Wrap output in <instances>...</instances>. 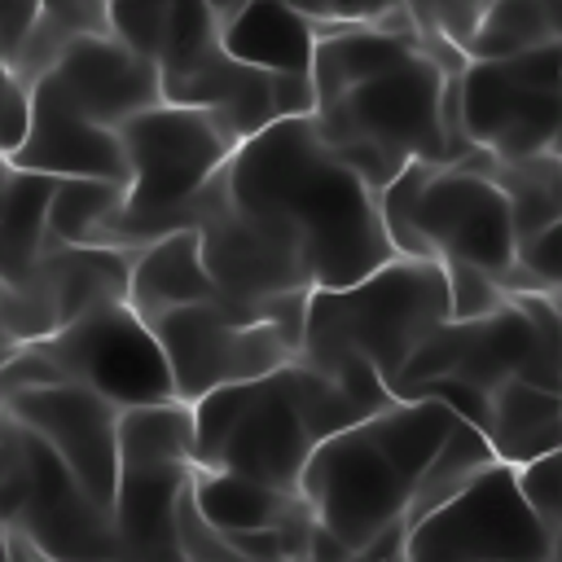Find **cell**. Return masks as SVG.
I'll return each instance as SVG.
<instances>
[{
  "label": "cell",
  "mask_w": 562,
  "mask_h": 562,
  "mask_svg": "<svg viewBox=\"0 0 562 562\" xmlns=\"http://www.w3.org/2000/svg\"><path fill=\"white\" fill-rule=\"evenodd\" d=\"M35 347L48 356V364L61 373V382L83 386L114 408L176 400L158 338L127 303H105V307L70 321L66 329L40 338Z\"/></svg>",
  "instance_id": "11"
},
{
  "label": "cell",
  "mask_w": 562,
  "mask_h": 562,
  "mask_svg": "<svg viewBox=\"0 0 562 562\" xmlns=\"http://www.w3.org/2000/svg\"><path fill=\"white\" fill-rule=\"evenodd\" d=\"M13 171H40L53 180H110L127 184V158L119 132L97 127L57 101L31 92V123L22 145L4 158Z\"/></svg>",
  "instance_id": "17"
},
{
  "label": "cell",
  "mask_w": 562,
  "mask_h": 562,
  "mask_svg": "<svg viewBox=\"0 0 562 562\" xmlns=\"http://www.w3.org/2000/svg\"><path fill=\"white\" fill-rule=\"evenodd\" d=\"M531 360H536L531 321H527V312L514 299H505L492 316H479V321H443L408 356V364L400 369V378L391 386V400L404 386H417L426 378H452V382H465V386L492 395L505 378H527L531 373Z\"/></svg>",
  "instance_id": "15"
},
{
  "label": "cell",
  "mask_w": 562,
  "mask_h": 562,
  "mask_svg": "<svg viewBox=\"0 0 562 562\" xmlns=\"http://www.w3.org/2000/svg\"><path fill=\"white\" fill-rule=\"evenodd\" d=\"M57 180L40 176V171H13L4 176V193H0V250H4V272L0 281H13L22 268H31V259L44 250V220H48V202H53Z\"/></svg>",
  "instance_id": "25"
},
{
  "label": "cell",
  "mask_w": 562,
  "mask_h": 562,
  "mask_svg": "<svg viewBox=\"0 0 562 562\" xmlns=\"http://www.w3.org/2000/svg\"><path fill=\"white\" fill-rule=\"evenodd\" d=\"M553 158H562V114H558V127H553V145H549Z\"/></svg>",
  "instance_id": "35"
},
{
  "label": "cell",
  "mask_w": 562,
  "mask_h": 562,
  "mask_svg": "<svg viewBox=\"0 0 562 562\" xmlns=\"http://www.w3.org/2000/svg\"><path fill=\"white\" fill-rule=\"evenodd\" d=\"M544 299H549V303H553V312H558V321H562V290H549V294H544Z\"/></svg>",
  "instance_id": "37"
},
{
  "label": "cell",
  "mask_w": 562,
  "mask_h": 562,
  "mask_svg": "<svg viewBox=\"0 0 562 562\" xmlns=\"http://www.w3.org/2000/svg\"><path fill=\"white\" fill-rule=\"evenodd\" d=\"M448 321L443 268L435 259H391L342 290H312L303 307V364L334 373L364 360L391 391L408 356Z\"/></svg>",
  "instance_id": "5"
},
{
  "label": "cell",
  "mask_w": 562,
  "mask_h": 562,
  "mask_svg": "<svg viewBox=\"0 0 562 562\" xmlns=\"http://www.w3.org/2000/svg\"><path fill=\"white\" fill-rule=\"evenodd\" d=\"M132 250L119 246H44L31 268L0 281V325L9 347L40 342L70 321L127 299Z\"/></svg>",
  "instance_id": "13"
},
{
  "label": "cell",
  "mask_w": 562,
  "mask_h": 562,
  "mask_svg": "<svg viewBox=\"0 0 562 562\" xmlns=\"http://www.w3.org/2000/svg\"><path fill=\"white\" fill-rule=\"evenodd\" d=\"M4 487H0V536H18L40 562H101L114 544L110 509H101L79 479L44 448L31 430L9 422L0 435Z\"/></svg>",
  "instance_id": "7"
},
{
  "label": "cell",
  "mask_w": 562,
  "mask_h": 562,
  "mask_svg": "<svg viewBox=\"0 0 562 562\" xmlns=\"http://www.w3.org/2000/svg\"><path fill=\"white\" fill-rule=\"evenodd\" d=\"M119 206H123V184L57 180L44 220V246H105Z\"/></svg>",
  "instance_id": "26"
},
{
  "label": "cell",
  "mask_w": 562,
  "mask_h": 562,
  "mask_svg": "<svg viewBox=\"0 0 562 562\" xmlns=\"http://www.w3.org/2000/svg\"><path fill=\"white\" fill-rule=\"evenodd\" d=\"M518 487H522L527 505L544 518V527H553L562 536V443L549 457L522 465L518 470Z\"/></svg>",
  "instance_id": "29"
},
{
  "label": "cell",
  "mask_w": 562,
  "mask_h": 562,
  "mask_svg": "<svg viewBox=\"0 0 562 562\" xmlns=\"http://www.w3.org/2000/svg\"><path fill=\"white\" fill-rule=\"evenodd\" d=\"M4 176H9V162H4V154H0V193H4Z\"/></svg>",
  "instance_id": "39"
},
{
  "label": "cell",
  "mask_w": 562,
  "mask_h": 562,
  "mask_svg": "<svg viewBox=\"0 0 562 562\" xmlns=\"http://www.w3.org/2000/svg\"><path fill=\"white\" fill-rule=\"evenodd\" d=\"M193 465H119L110 522L119 549L180 544V501Z\"/></svg>",
  "instance_id": "20"
},
{
  "label": "cell",
  "mask_w": 562,
  "mask_h": 562,
  "mask_svg": "<svg viewBox=\"0 0 562 562\" xmlns=\"http://www.w3.org/2000/svg\"><path fill=\"white\" fill-rule=\"evenodd\" d=\"M465 53L417 31L408 9L364 26H321L312 48V123L373 193L408 162L452 167L479 149L461 136L457 83Z\"/></svg>",
  "instance_id": "1"
},
{
  "label": "cell",
  "mask_w": 562,
  "mask_h": 562,
  "mask_svg": "<svg viewBox=\"0 0 562 562\" xmlns=\"http://www.w3.org/2000/svg\"><path fill=\"white\" fill-rule=\"evenodd\" d=\"M540 562H562V536H558V544H553V553H549V558H540Z\"/></svg>",
  "instance_id": "38"
},
{
  "label": "cell",
  "mask_w": 562,
  "mask_h": 562,
  "mask_svg": "<svg viewBox=\"0 0 562 562\" xmlns=\"http://www.w3.org/2000/svg\"><path fill=\"white\" fill-rule=\"evenodd\" d=\"M558 531L527 505L518 470L492 461L443 505L422 514L391 562H540Z\"/></svg>",
  "instance_id": "8"
},
{
  "label": "cell",
  "mask_w": 562,
  "mask_h": 562,
  "mask_svg": "<svg viewBox=\"0 0 562 562\" xmlns=\"http://www.w3.org/2000/svg\"><path fill=\"white\" fill-rule=\"evenodd\" d=\"M119 465H193V413L180 400L119 408Z\"/></svg>",
  "instance_id": "24"
},
{
  "label": "cell",
  "mask_w": 562,
  "mask_h": 562,
  "mask_svg": "<svg viewBox=\"0 0 562 562\" xmlns=\"http://www.w3.org/2000/svg\"><path fill=\"white\" fill-rule=\"evenodd\" d=\"M26 123H31V88L9 75V79H4V97H0V154H4V158L22 145Z\"/></svg>",
  "instance_id": "32"
},
{
  "label": "cell",
  "mask_w": 562,
  "mask_h": 562,
  "mask_svg": "<svg viewBox=\"0 0 562 562\" xmlns=\"http://www.w3.org/2000/svg\"><path fill=\"white\" fill-rule=\"evenodd\" d=\"M224 198L272 228L312 272L316 290H342L391 263L378 193L329 154L312 114L281 119L241 140L220 167Z\"/></svg>",
  "instance_id": "2"
},
{
  "label": "cell",
  "mask_w": 562,
  "mask_h": 562,
  "mask_svg": "<svg viewBox=\"0 0 562 562\" xmlns=\"http://www.w3.org/2000/svg\"><path fill=\"white\" fill-rule=\"evenodd\" d=\"M189 505L215 540L255 536V531H268V527H281V522L307 514L299 492H281V487H268V483H255L241 474H224V470H193Z\"/></svg>",
  "instance_id": "22"
},
{
  "label": "cell",
  "mask_w": 562,
  "mask_h": 562,
  "mask_svg": "<svg viewBox=\"0 0 562 562\" xmlns=\"http://www.w3.org/2000/svg\"><path fill=\"white\" fill-rule=\"evenodd\" d=\"M31 92H40V97L57 101L61 110H70L97 127H110V132L119 123H127L132 114L162 105L158 66L149 57H140L136 48H127L110 31L75 40Z\"/></svg>",
  "instance_id": "16"
},
{
  "label": "cell",
  "mask_w": 562,
  "mask_h": 562,
  "mask_svg": "<svg viewBox=\"0 0 562 562\" xmlns=\"http://www.w3.org/2000/svg\"><path fill=\"white\" fill-rule=\"evenodd\" d=\"M544 44H558V35L549 13L536 0H492L474 40L465 44V61H501Z\"/></svg>",
  "instance_id": "27"
},
{
  "label": "cell",
  "mask_w": 562,
  "mask_h": 562,
  "mask_svg": "<svg viewBox=\"0 0 562 562\" xmlns=\"http://www.w3.org/2000/svg\"><path fill=\"white\" fill-rule=\"evenodd\" d=\"M408 224L422 259L470 263L496 285L518 263V241L501 189L470 167H430L413 193Z\"/></svg>",
  "instance_id": "12"
},
{
  "label": "cell",
  "mask_w": 562,
  "mask_h": 562,
  "mask_svg": "<svg viewBox=\"0 0 562 562\" xmlns=\"http://www.w3.org/2000/svg\"><path fill=\"white\" fill-rule=\"evenodd\" d=\"M386 404L391 391L364 360H347L334 373L290 360L263 378L220 386L189 404L193 470H224L299 492V474L316 443Z\"/></svg>",
  "instance_id": "3"
},
{
  "label": "cell",
  "mask_w": 562,
  "mask_h": 562,
  "mask_svg": "<svg viewBox=\"0 0 562 562\" xmlns=\"http://www.w3.org/2000/svg\"><path fill=\"white\" fill-rule=\"evenodd\" d=\"M479 435L492 461L522 470L562 443V395L531 386L522 378H505L487 395V422Z\"/></svg>",
  "instance_id": "21"
},
{
  "label": "cell",
  "mask_w": 562,
  "mask_h": 562,
  "mask_svg": "<svg viewBox=\"0 0 562 562\" xmlns=\"http://www.w3.org/2000/svg\"><path fill=\"white\" fill-rule=\"evenodd\" d=\"M4 413L22 430H31L44 448L57 452V461L79 479V487L110 509L114 479H119V408L83 386H31V391H4Z\"/></svg>",
  "instance_id": "14"
},
{
  "label": "cell",
  "mask_w": 562,
  "mask_h": 562,
  "mask_svg": "<svg viewBox=\"0 0 562 562\" xmlns=\"http://www.w3.org/2000/svg\"><path fill=\"white\" fill-rule=\"evenodd\" d=\"M461 417L435 400H391L316 443L299 474L312 522L342 549L391 562L422 514V483Z\"/></svg>",
  "instance_id": "4"
},
{
  "label": "cell",
  "mask_w": 562,
  "mask_h": 562,
  "mask_svg": "<svg viewBox=\"0 0 562 562\" xmlns=\"http://www.w3.org/2000/svg\"><path fill=\"white\" fill-rule=\"evenodd\" d=\"M114 132L127 158V184L105 246L119 250H136L162 233L184 228V206L237 149L211 110L167 101L132 114Z\"/></svg>",
  "instance_id": "6"
},
{
  "label": "cell",
  "mask_w": 562,
  "mask_h": 562,
  "mask_svg": "<svg viewBox=\"0 0 562 562\" xmlns=\"http://www.w3.org/2000/svg\"><path fill=\"white\" fill-rule=\"evenodd\" d=\"M294 562H316V558H294ZM334 562H373V558H360V553H347V558H334Z\"/></svg>",
  "instance_id": "36"
},
{
  "label": "cell",
  "mask_w": 562,
  "mask_h": 562,
  "mask_svg": "<svg viewBox=\"0 0 562 562\" xmlns=\"http://www.w3.org/2000/svg\"><path fill=\"white\" fill-rule=\"evenodd\" d=\"M443 268V290H448V321H479L492 316L509 294L479 268L470 263H439Z\"/></svg>",
  "instance_id": "28"
},
{
  "label": "cell",
  "mask_w": 562,
  "mask_h": 562,
  "mask_svg": "<svg viewBox=\"0 0 562 562\" xmlns=\"http://www.w3.org/2000/svg\"><path fill=\"white\" fill-rule=\"evenodd\" d=\"M0 487H4V457H0Z\"/></svg>",
  "instance_id": "42"
},
{
  "label": "cell",
  "mask_w": 562,
  "mask_h": 562,
  "mask_svg": "<svg viewBox=\"0 0 562 562\" xmlns=\"http://www.w3.org/2000/svg\"><path fill=\"white\" fill-rule=\"evenodd\" d=\"M220 299L211 277H206V263H202V250H198V233L193 228H176V233H162L145 246L132 250V268H127V307L149 325L154 316L162 312H176V307H193V303H211Z\"/></svg>",
  "instance_id": "18"
},
{
  "label": "cell",
  "mask_w": 562,
  "mask_h": 562,
  "mask_svg": "<svg viewBox=\"0 0 562 562\" xmlns=\"http://www.w3.org/2000/svg\"><path fill=\"white\" fill-rule=\"evenodd\" d=\"M562 114V48L544 44L501 61H465L457 83L461 136L496 162L549 154Z\"/></svg>",
  "instance_id": "9"
},
{
  "label": "cell",
  "mask_w": 562,
  "mask_h": 562,
  "mask_svg": "<svg viewBox=\"0 0 562 562\" xmlns=\"http://www.w3.org/2000/svg\"><path fill=\"white\" fill-rule=\"evenodd\" d=\"M35 9H110L105 0H26Z\"/></svg>",
  "instance_id": "34"
},
{
  "label": "cell",
  "mask_w": 562,
  "mask_h": 562,
  "mask_svg": "<svg viewBox=\"0 0 562 562\" xmlns=\"http://www.w3.org/2000/svg\"><path fill=\"white\" fill-rule=\"evenodd\" d=\"M0 435H4V391H0Z\"/></svg>",
  "instance_id": "41"
},
{
  "label": "cell",
  "mask_w": 562,
  "mask_h": 562,
  "mask_svg": "<svg viewBox=\"0 0 562 562\" xmlns=\"http://www.w3.org/2000/svg\"><path fill=\"white\" fill-rule=\"evenodd\" d=\"M4 79H9V70H4V57H0V97H4Z\"/></svg>",
  "instance_id": "40"
},
{
  "label": "cell",
  "mask_w": 562,
  "mask_h": 562,
  "mask_svg": "<svg viewBox=\"0 0 562 562\" xmlns=\"http://www.w3.org/2000/svg\"><path fill=\"white\" fill-rule=\"evenodd\" d=\"M505 206H509V224H514V241L518 250L527 241H536L558 215H562V158L553 154H536V158H514V162H487L483 171Z\"/></svg>",
  "instance_id": "23"
},
{
  "label": "cell",
  "mask_w": 562,
  "mask_h": 562,
  "mask_svg": "<svg viewBox=\"0 0 562 562\" xmlns=\"http://www.w3.org/2000/svg\"><path fill=\"white\" fill-rule=\"evenodd\" d=\"M290 4L316 26H364L404 9V0H290Z\"/></svg>",
  "instance_id": "31"
},
{
  "label": "cell",
  "mask_w": 562,
  "mask_h": 562,
  "mask_svg": "<svg viewBox=\"0 0 562 562\" xmlns=\"http://www.w3.org/2000/svg\"><path fill=\"white\" fill-rule=\"evenodd\" d=\"M149 329L158 338L180 404H193L233 382L263 378L299 356V342L281 325L224 299L162 312L149 321Z\"/></svg>",
  "instance_id": "10"
},
{
  "label": "cell",
  "mask_w": 562,
  "mask_h": 562,
  "mask_svg": "<svg viewBox=\"0 0 562 562\" xmlns=\"http://www.w3.org/2000/svg\"><path fill=\"white\" fill-rule=\"evenodd\" d=\"M518 268L527 272L531 281V294H549V290H562V215L518 250Z\"/></svg>",
  "instance_id": "30"
},
{
  "label": "cell",
  "mask_w": 562,
  "mask_h": 562,
  "mask_svg": "<svg viewBox=\"0 0 562 562\" xmlns=\"http://www.w3.org/2000/svg\"><path fill=\"white\" fill-rule=\"evenodd\" d=\"M101 562H202V558L189 553L184 540H180V544H167V549H114Z\"/></svg>",
  "instance_id": "33"
},
{
  "label": "cell",
  "mask_w": 562,
  "mask_h": 562,
  "mask_svg": "<svg viewBox=\"0 0 562 562\" xmlns=\"http://www.w3.org/2000/svg\"><path fill=\"white\" fill-rule=\"evenodd\" d=\"M316 35H321V26L312 18H303L290 0H250L224 22L220 44L233 61H241L250 70L307 79Z\"/></svg>",
  "instance_id": "19"
}]
</instances>
